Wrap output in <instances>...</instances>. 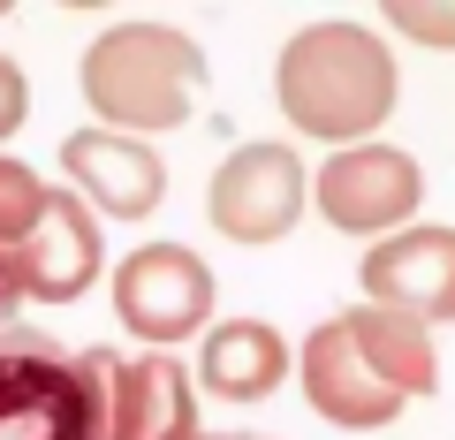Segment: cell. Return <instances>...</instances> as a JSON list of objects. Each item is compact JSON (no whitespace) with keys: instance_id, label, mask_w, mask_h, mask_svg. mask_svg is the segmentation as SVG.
<instances>
[{"instance_id":"cell-17","label":"cell","mask_w":455,"mask_h":440,"mask_svg":"<svg viewBox=\"0 0 455 440\" xmlns=\"http://www.w3.org/2000/svg\"><path fill=\"white\" fill-rule=\"evenodd\" d=\"M8 311H16V281H8V266H0V326H16Z\"/></svg>"},{"instance_id":"cell-14","label":"cell","mask_w":455,"mask_h":440,"mask_svg":"<svg viewBox=\"0 0 455 440\" xmlns=\"http://www.w3.org/2000/svg\"><path fill=\"white\" fill-rule=\"evenodd\" d=\"M53 197V182H38V167H23V160H8L0 152V259L23 244V228L38 220V205Z\"/></svg>"},{"instance_id":"cell-11","label":"cell","mask_w":455,"mask_h":440,"mask_svg":"<svg viewBox=\"0 0 455 440\" xmlns=\"http://www.w3.org/2000/svg\"><path fill=\"white\" fill-rule=\"evenodd\" d=\"M61 175L76 182V197L107 220H145L160 212L167 197V167L145 137H122V130H76L61 137Z\"/></svg>"},{"instance_id":"cell-15","label":"cell","mask_w":455,"mask_h":440,"mask_svg":"<svg viewBox=\"0 0 455 440\" xmlns=\"http://www.w3.org/2000/svg\"><path fill=\"white\" fill-rule=\"evenodd\" d=\"M387 23L425 46H455V0H387Z\"/></svg>"},{"instance_id":"cell-6","label":"cell","mask_w":455,"mask_h":440,"mask_svg":"<svg viewBox=\"0 0 455 440\" xmlns=\"http://www.w3.org/2000/svg\"><path fill=\"white\" fill-rule=\"evenodd\" d=\"M304 190H311V175L289 145H235L220 160V175H212L205 212L228 244H281L304 220Z\"/></svg>"},{"instance_id":"cell-16","label":"cell","mask_w":455,"mask_h":440,"mask_svg":"<svg viewBox=\"0 0 455 440\" xmlns=\"http://www.w3.org/2000/svg\"><path fill=\"white\" fill-rule=\"evenodd\" d=\"M23 115H31V84H23V68L0 53V137H16Z\"/></svg>"},{"instance_id":"cell-18","label":"cell","mask_w":455,"mask_h":440,"mask_svg":"<svg viewBox=\"0 0 455 440\" xmlns=\"http://www.w3.org/2000/svg\"><path fill=\"white\" fill-rule=\"evenodd\" d=\"M197 440H266V433H197Z\"/></svg>"},{"instance_id":"cell-13","label":"cell","mask_w":455,"mask_h":440,"mask_svg":"<svg viewBox=\"0 0 455 440\" xmlns=\"http://www.w3.org/2000/svg\"><path fill=\"white\" fill-rule=\"evenodd\" d=\"M349 319V334H357V349L379 364V380H387L395 395H433L440 388V357H433V326L403 319V311H379V304H357L341 311Z\"/></svg>"},{"instance_id":"cell-5","label":"cell","mask_w":455,"mask_h":440,"mask_svg":"<svg viewBox=\"0 0 455 440\" xmlns=\"http://www.w3.org/2000/svg\"><path fill=\"white\" fill-rule=\"evenodd\" d=\"M114 311H122V326L137 342L167 349L212 319V266L182 244H145L114 274Z\"/></svg>"},{"instance_id":"cell-8","label":"cell","mask_w":455,"mask_h":440,"mask_svg":"<svg viewBox=\"0 0 455 440\" xmlns=\"http://www.w3.org/2000/svg\"><path fill=\"white\" fill-rule=\"evenodd\" d=\"M0 266H8V281H16V296H38V304H76V296L99 281V266H107L99 212L84 205L76 190H53L46 205H38V220L23 228V244L8 251Z\"/></svg>"},{"instance_id":"cell-4","label":"cell","mask_w":455,"mask_h":440,"mask_svg":"<svg viewBox=\"0 0 455 440\" xmlns=\"http://www.w3.org/2000/svg\"><path fill=\"white\" fill-rule=\"evenodd\" d=\"M0 440H92L84 357L38 326H0Z\"/></svg>"},{"instance_id":"cell-7","label":"cell","mask_w":455,"mask_h":440,"mask_svg":"<svg viewBox=\"0 0 455 440\" xmlns=\"http://www.w3.org/2000/svg\"><path fill=\"white\" fill-rule=\"evenodd\" d=\"M311 197H319V212L341 236H387V228H403L410 212H418L425 175H418V160L395 152V145H341L334 160L311 175Z\"/></svg>"},{"instance_id":"cell-3","label":"cell","mask_w":455,"mask_h":440,"mask_svg":"<svg viewBox=\"0 0 455 440\" xmlns=\"http://www.w3.org/2000/svg\"><path fill=\"white\" fill-rule=\"evenodd\" d=\"M92 380V440H197V388L175 349H76Z\"/></svg>"},{"instance_id":"cell-1","label":"cell","mask_w":455,"mask_h":440,"mask_svg":"<svg viewBox=\"0 0 455 440\" xmlns=\"http://www.w3.org/2000/svg\"><path fill=\"white\" fill-rule=\"evenodd\" d=\"M281 115L326 145H372L395 115V53L364 23H304L274 61Z\"/></svg>"},{"instance_id":"cell-2","label":"cell","mask_w":455,"mask_h":440,"mask_svg":"<svg viewBox=\"0 0 455 440\" xmlns=\"http://www.w3.org/2000/svg\"><path fill=\"white\" fill-rule=\"evenodd\" d=\"M205 46L175 23H114L84 46V99L92 115L122 137L182 130L205 92Z\"/></svg>"},{"instance_id":"cell-12","label":"cell","mask_w":455,"mask_h":440,"mask_svg":"<svg viewBox=\"0 0 455 440\" xmlns=\"http://www.w3.org/2000/svg\"><path fill=\"white\" fill-rule=\"evenodd\" d=\"M289 342H281V326L266 319H220L205 334V349H197V380H205V395H220V403H266V395L289 380Z\"/></svg>"},{"instance_id":"cell-10","label":"cell","mask_w":455,"mask_h":440,"mask_svg":"<svg viewBox=\"0 0 455 440\" xmlns=\"http://www.w3.org/2000/svg\"><path fill=\"white\" fill-rule=\"evenodd\" d=\"M357 281L379 311H403L418 326L455 319V228H395L364 251Z\"/></svg>"},{"instance_id":"cell-9","label":"cell","mask_w":455,"mask_h":440,"mask_svg":"<svg viewBox=\"0 0 455 440\" xmlns=\"http://www.w3.org/2000/svg\"><path fill=\"white\" fill-rule=\"evenodd\" d=\"M296 372H304V403L319 410L326 425H341V433H379V425H395V418H403V403H410V395H395L387 380H379V364L357 349L349 319L311 326Z\"/></svg>"}]
</instances>
